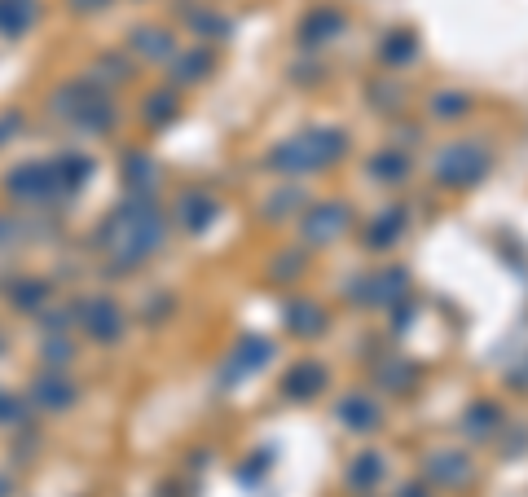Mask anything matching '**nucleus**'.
I'll return each instance as SVG.
<instances>
[{
  "label": "nucleus",
  "instance_id": "obj_11",
  "mask_svg": "<svg viewBox=\"0 0 528 497\" xmlns=\"http://www.w3.org/2000/svg\"><path fill=\"white\" fill-rule=\"evenodd\" d=\"M286 392H291L295 401H313L317 392H326V370L317 366V361H300V366L286 374Z\"/></svg>",
  "mask_w": 528,
  "mask_h": 497
},
{
  "label": "nucleus",
  "instance_id": "obj_6",
  "mask_svg": "<svg viewBox=\"0 0 528 497\" xmlns=\"http://www.w3.org/2000/svg\"><path fill=\"white\" fill-rule=\"evenodd\" d=\"M31 401L44 405V410H71L75 405V383L66 379L62 370H44L36 383H31Z\"/></svg>",
  "mask_w": 528,
  "mask_h": 497
},
{
  "label": "nucleus",
  "instance_id": "obj_15",
  "mask_svg": "<svg viewBox=\"0 0 528 497\" xmlns=\"http://www.w3.org/2000/svg\"><path fill=\"white\" fill-rule=\"evenodd\" d=\"M339 27H344V18L335 14V9H322V14H313L304 22V44H326V40H335L339 36Z\"/></svg>",
  "mask_w": 528,
  "mask_h": 497
},
{
  "label": "nucleus",
  "instance_id": "obj_7",
  "mask_svg": "<svg viewBox=\"0 0 528 497\" xmlns=\"http://www.w3.org/2000/svg\"><path fill=\"white\" fill-rule=\"evenodd\" d=\"M269 357H273V344H269V339H242V344L234 348V357H229V366H225V383L247 379V374L260 370Z\"/></svg>",
  "mask_w": 528,
  "mask_h": 497
},
{
  "label": "nucleus",
  "instance_id": "obj_9",
  "mask_svg": "<svg viewBox=\"0 0 528 497\" xmlns=\"http://www.w3.org/2000/svg\"><path fill=\"white\" fill-rule=\"evenodd\" d=\"M53 163V181H58V194H75L80 185L93 176V159L88 154H58V159H49Z\"/></svg>",
  "mask_w": 528,
  "mask_h": 497
},
{
  "label": "nucleus",
  "instance_id": "obj_24",
  "mask_svg": "<svg viewBox=\"0 0 528 497\" xmlns=\"http://www.w3.org/2000/svg\"><path fill=\"white\" fill-rule=\"evenodd\" d=\"M40 357H44V366H49V370H62L66 361H71V344H66L62 335H58V339H44Z\"/></svg>",
  "mask_w": 528,
  "mask_h": 497
},
{
  "label": "nucleus",
  "instance_id": "obj_33",
  "mask_svg": "<svg viewBox=\"0 0 528 497\" xmlns=\"http://www.w3.org/2000/svg\"><path fill=\"white\" fill-rule=\"evenodd\" d=\"M401 497H427V489H418L414 484V489H401Z\"/></svg>",
  "mask_w": 528,
  "mask_h": 497
},
{
  "label": "nucleus",
  "instance_id": "obj_20",
  "mask_svg": "<svg viewBox=\"0 0 528 497\" xmlns=\"http://www.w3.org/2000/svg\"><path fill=\"white\" fill-rule=\"evenodd\" d=\"M286 317H291V330H300V335H322L326 330V317L317 304H291Z\"/></svg>",
  "mask_w": 528,
  "mask_h": 497
},
{
  "label": "nucleus",
  "instance_id": "obj_16",
  "mask_svg": "<svg viewBox=\"0 0 528 497\" xmlns=\"http://www.w3.org/2000/svg\"><path fill=\"white\" fill-rule=\"evenodd\" d=\"M132 49H137L141 58H172V36L168 31L141 27V31H132Z\"/></svg>",
  "mask_w": 528,
  "mask_h": 497
},
{
  "label": "nucleus",
  "instance_id": "obj_34",
  "mask_svg": "<svg viewBox=\"0 0 528 497\" xmlns=\"http://www.w3.org/2000/svg\"><path fill=\"white\" fill-rule=\"evenodd\" d=\"M0 352H5V335H0Z\"/></svg>",
  "mask_w": 528,
  "mask_h": 497
},
{
  "label": "nucleus",
  "instance_id": "obj_5",
  "mask_svg": "<svg viewBox=\"0 0 528 497\" xmlns=\"http://www.w3.org/2000/svg\"><path fill=\"white\" fill-rule=\"evenodd\" d=\"M80 326L88 339H97V344H115V339H124V308H119L110 295H88L80 304Z\"/></svg>",
  "mask_w": 528,
  "mask_h": 497
},
{
  "label": "nucleus",
  "instance_id": "obj_21",
  "mask_svg": "<svg viewBox=\"0 0 528 497\" xmlns=\"http://www.w3.org/2000/svg\"><path fill=\"white\" fill-rule=\"evenodd\" d=\"M348 480H352V489H374V484L383 480V458L379 454H361L357 462H352Z\"/></svg>",
  "mask_w": 528,
  "mask_h": 497
},
{
  "label": "nucleus",
  "instance_id": "obj_3",
  "mask_svg": "<svg viewBox=\"0 0 528 497\" xmlns=\"http://www.w3.org/2000/svg\"><path fill=\"white\" fill-rule=\"evenodd\" d=\"M484 172H489V150H480L476 141H458V146H449L436 159V181L449 185V190L476 185Z\"/></svg>",
  "mask_w": 528,
  "mask_h": 497
},
{
  "label": "nucleus",
  "instance_id": "obj_27",
  "mask_svg": "<svg viewBox=\"0 0 528 497\" xmlns=\"http://www.w3.org/2000/svg\"><path fill=\"white\" fill-rule=\"evenodd\" d=\"M172 110H176L172 97H150V102H146V119H150V124H168Z\"/></svg>",
  "mask_w": 528,
  "mask_h": 497
},
{
  "label": "nucleus",
  "instance_id": "obj_29",
  "mask_svg": "<svg viewBox=\"0 0 528 497\" xmlns=\"http://www.w3.org/2000/svg\"><path fill=\"white\" fill-rule=\"evenodd\" d=\"M18 128H22V115H18V110H9V115H0V146H5V141L14 137Z\"/></svg>",
  "mask_w": 528,
  "mask_h": 497
},
{
  "label": "nucleus",
  "instance_id": "obj_4",
  "mask_svg": "<svg viewBox=\"0 0 528 497\" xmlns=\"http://www.w3.org/2000/svg\"><path fill=\"white\" fill-rule=\"evenodd\" d=\"M5 190H9V198H18V203H49V198L58 194V181H53V163L49 159L18 163V168L5 176Z\"/></svg>",
  "mask_w": 528,
  "mask_h": 497
},
{
  "label": "nucleus",
  "instance_id": "obj_25",
  "mask_svg": "<svg viewBox=\"0 0 528 497\" xmlns=\"http://www.w3.org/2000/svg\"><path fill=\"white\" fill-rule=\"evenodd\" d=\"M401 225H405V212H383V220L370 229V242H379L383 247V242H392L396 234H401Z\"/></svg>",
  "mask_w": 528,
  "mask_h": 497
},
{
  "label": "nucleus",
  "instance_id": "obj_13",
  "mask_svg": "<svg viewBox=\"0 0 528 497\" xmlns=\"http://www.w3.org/2000/svg\"><path fill=\"white\" fill-rule=\"evenodd\" d=\"M348 229V207H317L313 216H304V234L313 242H326Z\"/></svg>",
  "mask_w": 528,
  "mask_h": 497
},
{
  "label": "nucleus",
  "instance_id": "obj_26",
  "mask_svg": "<svg viewBox=\"0 0 528 497\" xmlns=\"http://www.w3.org/2000/svg\"><path fill=\"white\" fill-rule=\"evenodd\" d=\"M489 423H498V410H493V405H476V410L467 414V432H471V436H480V440L493 432Z\"/></svg>",
  "mask_w": 528,
  "mask_h": 497
},
{
  "label": "nucleus",
  "instance_id": "obj_1",
  "mask_svg": "<svg viewBox=\"0 0 528 497\" xmlns=\"http://www.w3.org/2000/svg\"><path fill=\"white\" fill-rule=\"evenodd\" d=\"M163 212L150 203L146 194H132L128 203H119L110 220L102 225V247L110 251L115 269H137L154 251L163 247Z\"/></svg>",
  "mask_w": 528,
  "mask_h": 497
},
{
  "label": "nucleus",
  "instance_id": "obj_10",
  "mask_svg": "<svg viewBox=\"0 0 528 497\" xmlns=\"http://www.w3.org/2000/svg\"><path fill=\"white\" fill-rule=\"evenodd\" d=\"M176 216H181V225L185 229H194V234H203L207 225L220 216V207H216V198L212 194H203V190H190L181 198V207H176Z\"/></svg>",
  "mask_w": 528,
  "mask_h": 497
},
{
  "label": "nucleus",
  "instance_id": "obj_32",
  "mask_svg": "<svg viewBox=\"0 0 528 497\" xmlns=\"http://www.w3.org/2000/svg\"><path fill=\"white\" fill-rule=\"evenodd\" d=\"M9 493H14V480H9V476H0V497H9Z\"/></svg>",
  "mask_w": 528,
  "mask_h": 497
},
{
  "label": "nucleus",
  "instance_id": "obj_17",
  "mask_svg": "<svg viewBox=\"0 0 528 497\" xmlns=\"http://www.w3.org/2000/svg\"><path fill=\"white\" fill-rule=\"evenodd\" d=\"M207 71H212V53H207V49H190L181 62L172 66V80L176 84H194V80H203Z\"/></svg>",
  "mask_w": 528,
  "mask_h": 497
},
{
  "label": "nucleus",
  "instance_id": "obj_22",
  "mask_svg": "<svg viewBox=\"0 0 528 497\" xmlns=\"http://www.w3.org/2000/svg\"><path fill=\"white\" fill-rule=\"evenodd\" d=\"M0 427H5V432L27 427V401H22L18 392H9V388H0Z\"/></svg>",
  "mask_w": 528,
  "mask_h": 497
},
{
  "label": "nucleus",
  "instance_id": "obj_18",
  "mask_svg": "<svg viewBox=\"0 0 528 497\" xmlns=\"http://www.w3.org/2000/svg\"><path fill=\"white\" fill-rule=\"evenodd\" d=\"M9 300H14L22 313H36V308L49 300V282H40V278H22L14 282V291H9Z\"/></svg>",
  "mask_w": 528,
  "mask_h": 497
},
{
  "label": "nucleus",
  "instance_id": "obj_31",
  "mask_svg": "<svg viewBox=\"0 0 528 497\" xmlns=\"http://www.w3.org/2000/svg\"><path fill=\"white\" fill-rule=\"evenodd\" d=\"M106 5V0H71V9H80V14H84V9H102Z\"/></svg>",
  "mask_w": 528,
  "mask_h": 497
},
{
  "label": "nucleus",
  "instance_id": "obj_28",
  "mask_svg": "<svg viewBox=\"0 0 528 497\" xmlns=\"http://www.w3.org/2000/svg\"><path fill=\"white\" fill-rule=\"evenodd\" d=\"M432 106H436V115H440V119H458V115H462V106H467V97H436Z\"/></svg>",
  "mask_w": 528,
  "mask_h": 497
},
{
  "label": "nucleus",
  "instance_id": "obj_30",
  "mask_svg": "<svg viewBox=\"0 0 528 497\" xmlns=\"http://www.w3.org/2000/svg\"><path fill=\"white\" fill-rule=\"evenodd\" d=\"M18 242V225L9 216H0V251H9Z\"/></svg>",
  "mask_w": 528,
  "mask_h": 497
},
{
  "label": "nucleus",
  "instance_id": "obj_19",
  "mask_svg": "<svg viewBox=\"0 0 528 497\" xmlns=\"http://www.w3.org/2000/svg\"><path fill=\"white\" fill-rule=\"evenodd\" d=\"M370 172L379 176L383 185H396V181H405V172H410V163H405V154H396V150H383V154H374V159H370Z\"/></svg>",
  "mask_w": 528,
  "mask_h": 497
},
{
  "label": "nucleus",
  "instance_id": "obj_8",
  "mask_svg": "<svg viewBox=\"0 0 528 497\" xmlns=\"http://www.w3.org/2000/svg\"><path fill=\"white\" fill-rule=\"evenodd\" d=\"M335 414H339V423L348 427V432H374L379 427V405L370 401V396H361V392H352V396H344V401L335 405Z\"/></svg>",
  "mask_w": 528,
  "mask_h": 497
},
{
  "label": "nucleus",
  "instance_id": "obj_2",
  "mask_svg": "<svg viewBox=\"0 0 528 497\" xmlns=\"http://www.w3.org/2000/svg\"><path fill=\"white\" fill-rule=\"evenodd\" d=\"M339 154H344V132L313 128V132H304V137H295V141H286V146L273 150V154H269V168L300 176V172L326 168V163L339 159Z\"/></svg>",
  "mask_w": 528,
  "mask_h": 497
},
{
  "label": "nucleus",
  "instance_id": "obj_23",
  "mask_svg": "<svg viewBox=\"0 0 528 497\" xmlns=\"http://www.w3.org/2000/svg\"><path fill=\"white\" fill-rule=\"evenodd\" d=\"M124 181H128L137 194H146V185L154 181L150 159H141V154H128V163H124Z\"/></svg>",
  "mask_w": 528,
  "mask_h": 497
},
{
  "label": "nucleus",
  "instance_id": "obj_14",
  "mask_svg": "<svg viewBox=\"0 0 528 497\" xmlns=\"http://www.w3.org/2000/svg\"><path fill=\"white\" fill-rule=\"evenodd\" d=\"M36 22V5L31 0H0V36H22Z\"/></svg>",
  "mask_w": 528,
  "mask_h": 497
},
{
  "label": "nucleus",
  "instance_id": "obj_12",
  "mask_svg": "<svg viewBox=\"0 0 528 497\" xmlns=\"http://www.w3.org/2000/svg\"><path fill=\"white\" fill-rule=\"evenodd\" d=\"M427 476H432L440 489H458V484L471 480V462L462 454H436L432 462H427Z\"/></svg>",
  "mask_w": 528,
  "mask_h": 497
}]
</instances>
